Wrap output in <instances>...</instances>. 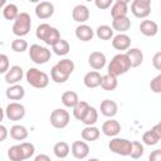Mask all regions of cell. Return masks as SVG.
<instances>
[{"mask_svg":"<svg viewBox=\"0 0 161 161\" xmlns=\"http://www.w3.org/2000/svg\"><path fill=\"white\" fill-rule=\"evenodd\" d=\"M102 132L104 136L108 137H116L121 132V125L117 119L114 118H108L106 122L102 125Z\"/></svg>","mask_w":161,"mask_h":161,"instance_id":"obj_16","label":"cell"},{"mask_svg":"<svg viewBox=\"0 0 161 161\" xmlns=\"http://www.w3.org/2000/svg\"><path fill=\"white\" fill-rule=\"evenodd\" d=\"M87 161H99L98 158H89V160H87Z\"/></svg>","mask_w":161,"mask_h":161,"instance_id":"obj_50","label":"cell"},{"mask_svg":"<svg viewBox=\"0 0 161 161\" xmlns=\"http://www.w3.org/2000/svg\"><path fill=\"white\" fill-rule=\"evenodd\" d=\"M5 5H6V1H5V0H0V11L3 10V8H4Z\"/></svg>","mask_w":161,"mask_h":161,"instance_id":"obj_49","label":"cell"},{"mask_svg":"<svg viewBox=\"0 0 161 161\" xmlns=\"http://www.w3.org/2000/svg\"><path fill=\"white\" fill-rule=\"evenodd\" d=\"M148 161H161V150L160 148L153 150L148 156Z\"/></svg>","mask_w":161,"mask_h":161,"instance_id":"obj_45","label":"cell"},{"mask_svg":"<svg viewBox=\"0 0 161 161\" xmlns=\"http://www.w3.org/2000/svg\"><path fill=\"white\" fill-rule=\"evenodd\" d=\"M70 152L75 158L83 160L89 153V146L84 141H74L70 146Z\"/></svg>","mask_w":161,"mask_h":161,"instance_id":"obj_14","label":"cell"},{"mask_svg":"<svg viewBox=\"0 0 161 161\" xmlns=\"http://www.w3.org/2000/svg\"><path fill=\"white\" fill-rule=\"evenodd\" d=\"M25 78H26V82L31 87L38 88V89L45 88L49 84V75L45 72L39 70L38 68H29L26 70Z\"/></svg>","mask_w":161,"mask_h":161,"instance_id":"obj_4","label":"cell"},{"mask_svg":"<svg viewBox=\"0 0 161 161\" xmlns=\"http://www.w3.org/2000/svg\"><path fill=\"white\" fill-rule=\"evenodd\" d=\"M101 78H102V75L97 70H91V72L86 73V75L83 78V83L87 88H97L101 84Z\"/></svg>","mask_w":161,"mask_h":161,"instance_id":"obj_25","label":"cell"},{"mask_svg":"<svg viewBox=\"0 0 161 161\" xmlns=\"http://www.w3.org/2000/svg\"><path fill=\"white\" fill-rule=\"evenodd\" d=\"M50 57L52 52L45 47H42L39 44H31L29 48V58L35 64H45L50 60Z\"/></svg>","mask_w":161,"mask_h":161,"instance_id":"obj_7","label":"cell"},{"mask_svg":"<svg viewBox=\"0 0 161 161\" xmlns=\"http://www.w3.org/2000/svg\"><path fill=\"white\" fill-rule=\"evenodd\" d=\"M97 119H98V111L94 107L89 106L88 111L86 112V114H84V117L82 118L80 122H83L86 126H94V123L97 122Z\"/></svg>","mask_w":161,"mask_h":161,"instance_id":"obj_33","label":"cell"},{"mask_svg":"<svg viewBox=\"0 0 161 161\" xmlns=\"http://www.w3.org/2000/svg\"><path fill=\"white\" fill-rule=\"evenodd\" d=\"M99 109H101V113L104 116V117H108V118H112L117 114V111H118V106L114 101L112 99H104L101 102V106H99Z\"/></svg>","mask_w":161,"mask_h":161,"instance_id":"obj_20","label":"cell"},{"mask_svg":"<svg viewBox=\"0 0 161 161\" xmlns=\"http://www.w3.org/2000/svg\"><path fill=\"white\" fill-rule=\"evenodd\" d=\"M8 136H9V131H8V128H6L5 126L0 125V142L5 141V140L8 138Z\"/></svg>","mask_w":161,"mask_h":161,"instance_id":"obj_46","label":"cell"},{"mask_svg":"<svg viewBox=\"0 0 161 161\" xmlns=\"http://www.w3.org/2000/svg\"><path fill=\"white\" fill-rule=\"evenodd\" d=\"M88 108H89L88 102H86V101H79V102L73 107V116H74V118L78 119V121H82V118L84 117V114H86V112L88 111Z\"/></svg>","mask_w":161,"mask_h":161,"instance_id":"obj_32","label":"cell"},{"mask_svg":"<svg viewBox=\"0 0 161 161\" xmlns=\"http://www.w3.org/2000/svg\"><path fill=\"white\" fill-rule=\"evenodd\" d=\"M131 13L138 19H145L151 14V0H133L131 3Z\"/></svg>","mask_w":161,"mask_h":161,"instance_id":"obj_9","label":"cell"},{"mask_svg":"<svg viewBox=\"0 0 161 161\" xmlns=\"http://www.w3.org/2000/svg\"><path fill=\"white\" fill-rule=\"evenodd\" d=\"M152 65L156 70H161V52H156L152 58Z\"/></svg>","mask_w":161,"mask_h":161,"instance_id":"obj_44","label":"cell"},{"mask_svg":"<svg viewBox=\"0 0 161 161\" xmlns=\"http://www.w3.org/2000/svg\"><path fill=\"white\" fill-rule=\"evenodd\" d=\"M28 135H29V132H28L26 127L23 125H14L10 128V137L16 141H24L28 137Z\"/></svg>","mask_w":161,"mask_h":161,"instance_id":"obj_27","label":"cell"},{"mask_svg":"<svg viewBox=\"0 0 161 161\" xmlns=\"http://www.w3.org/2000/svg\"><path fill=\"white\" fill-rule=\"evenodd\" d=\"M5 96L10 101H20L24 98L25 96V89L23 86H20L19 83L18 84H13L10 86L6 91H5Z\"/></svg>","mask_w":161,"mask_h":161,"instance_id":"obj_22","label":"cell"},{"mask_svg":"<svg viewBox=\"0 0 161 161\" xmlns=\"http://www.w3.org/2000/svg\"><path fill=\"white\" fill-rule=\"evenodd\" d=\"M130 69H131V64H130L127 55L125 53H119V54H116L111 59V62L107 67V70H108L107 74H111L117 78L118 75L127 73Z\"/></svg>","mask_w":161,"mask_h":161,"instance_id":"obj_2","label":"cell"},{"mask_svg":"<svg viewBox=\"0 0 161 161\" xmlns=\"http://www.w3.org/2000/svg\"><path fill=\"white\" fill-rule=\"evenodd\" d=\"M31 28V18L28 13L21 11L19 13V15L16 16V19L14 20L13 24V33L18 36V38H23L26 34H29Z\"/></svg>","mask_w":161,"mask_h":161,"instance_id":"obj_5","label":"cell"},{"mask_svg":"<svg viewBox=\"0 0 161 161\" xmlns=\"http://www.w3.org/2000/svg\"><path fill=\"white\" fill-rule=\"evenodd\" d=\"M145 152V148H143V145L140 142V141H132V147H131V153L130 156L135 160L137 158H141L142 155Z\"/></svg>","mask_w":161,"mask_h":161,"instance_id":"obj_38","label":"cell"},{"mask_svg":"<svg viewBox=\"0 0 161 161\" xmlns=\"http://www.w3.org/2000/svg\"><path fill=\"white\" fill-rule=\"evenodd\" d=\"M96 35L102 39V40H109L113 38V29L109 26V25H99L97 29H96Z\"/></svg>","mask_w":161,"mask_h":161,"instance_id":"obj_35","label":"cell"},{"mask_svg":"<svg viewBox=\"0 0 161 161\" xmlns=\"http://www.w3.org/2000/svg\"><path fill=\"white\" fill-rule=\"evenodd\" d=\"M59 161H64V160H59Z\"/></svg>","mask_w":161,"mask_h":161,"instance_id":"obj_51","label":"cell"},{"mask_svg":"<svg viewBox=\"0 0 161 161\" xmlns=\"http://www.w3.org/2000/svg\"><path fill=\"white\" fill-rule=\"evenodd\" d=\"M9 58L5 54H0V74L6 73L9 70Z\"/></svg>","mask_w":161,"mask_h":161,"instance_id":"obj_42","label":"cell"},{"mask_svg":"<svg viewBox=\"0 0 161 161\" xmlns=\"http://www.w3.org/2000/svg\"><path fill=\"white\" fill-rule=\"evenodd\" d=\"M54 14V5L50 1H40L35 6V15L39 19H49Z\"/></svg>","mask_w":161,"mask_h":161,"instance_id":"obj_12","label":"cell"},{"mask_svg":"<svg viewBox=\"0 0 161 161\" xmlns=\"http://www.w3.org/2000/svg\"><path fill=\"white\" fill-rule=\"evenodd\" d=\"M150 88L153 93H161V74H157L150 82Z\"/></svg>","mask_w":161,"mask_h":161,"instance_id":"obj_41","label":"cell"},{"mask_svg":"<svg viewBox=\"0 0 161 161\" xmlns=\"http://www.w3.org/2000/svg\"><path fill=\"white\" fill-rule=\"evenodd\" d=\"M111 28H112L113 30H117L118 34H125V31H127V30L131 28V20H130L128 16L113 19Z\"/></svg>","mask_w":161,"mask_h":161,"instance_id":"obj_26","label":"cell"},{"mask_svg":"<svg viewBox=\"0 0 161 161\" xmlns=\"http://www.w3.org/2000/svg\"><path fill=\"white\" fill-rule=\"evenodd\" d=\"M106 55L102 52H92L88 57V64L94 69V70H99L106 65Z\"/></svg>","mask_w":161,"mask_h":161,"instance_id":"obj_19","label":"cell"},{"mask_svg":"<svg viewBox=\"0 0 161 161\" xmlns=\"http://www.w3.org/2000/svg\"><path fill=\"white\" fill-rule=\"evenodd\" d=\"M11 49L15 53H23V52L28 50V42L23 38H16L11 42Z\"/></svg>","mask_w":161,"mask_h":161,"instance_id":"obj_39","label":"cell"},{"mask_svg":"<svg viewBox=\"0 0 161 161\" xmlns=\"http://www.w3.org/2000/svg\"><path fill=\"white\" fill-rule=\"evenodd\" d=\"M130 60V64H131V68H137L142 64L143 62V53L141 49L138 48H130L126 50L125 53Z\"/></svg>","mask_w":161,"mask_h":161,"instance_id":"obj_18","label":"cell"},{"mask_svg":"<svg viewBox=\"0 0 161 161\" xmlns=\"http://www.w3.org/2000/svg\"><path fill=\"white\" fill-rule=\"evenodd\" d=\"M34 161H52V160H50V157H49L48 155H45V153H39V155L35 156Z\"/></svg>","mask_w":161,"mask_h":161,"instance_id":"obj_47","label":"cell"},{"mask_svg":"<svg viewBox=\"0 0 161 161\" xmlns=\"http://www.w3.org/2000/svg\"><path fill=\"white\" fill-rule=\"evenodd\" d=\"M78 102H79V98L74 91H67L62 94V103L68 108H73Z\"/></svg>","mask_w":161,"mask_h":161,"instance_id":"obj_30","label":"cell"},{"mask_svg":"<svg viewBox=\"0 0 161 161\" xmlns=\"http://www.w3.org/2000/svg\"><path fill=\"white\" fill-rule=\"evenodd\" d=\"M128 13V1L127 0H116L111 6V15L113 19L125 18Z\"/></svg>","mask_w":161,"mask_h":161,"instance_id":"obj_15","label":"cell"},{"mask_svg":"<svg viewBox=\"0 0 161 161\" xmlns=\"http://www.w3.org/2000/svg\"><path fill=\"white\" fill-rule=\"evenodd\" d=\"M113 1L112 0H96L94 1V5L101 9V10H104V9H108L109 6H112Z\"/></svg>","mask_w":161,"mask_h":161,"instance_id":"obj_43","label":"cell"},{"mask_svg":"<svg viewBox=\"0 0 161 161\" xmlns=\"http://www.w3.org/2000/svg\"><path fill=\"white\" fill-rule=\"evenodd\" d=\"M80 135H82V138L84 141H96V140L99 138L101 131L96 126H86L82 130V133Z\"/></svg>","mask_w":161,"mask_h":161,"instance_id":"obj_28","label":"cell"},{"mask_svg":"<svg viewBox=\"0 0 161 161\" xmlns=\"http://www.w3.org/2000/svg\"><path fill=\"white\" fill-rule=\"evenodd\" d=\"M75 36L80 42H89L94 36V31H93V29L89 25H87V24H79L75 28Z\"/></svg>","mask_w":161,"mask_h":161,"instance_id":"obj_24","label":"cell"},{"mask_svg":"<svg viewBox=\"0 0 161 161\" xmlns=\"http://www.w3.org/2000/svg\"><path fill=\"white\" fill-rule=\"evenodd\" d=\"M35 35L39 40H43L47 45H50V47H53L58 40L62 39L59 30L47 23L38 25V28L35 30Z\"/></svg>","mask_w":161,"mask_h":161,"instance_id":"obj_3","label":"cell"},{"mask_svg":"<svg viewBox=\"0 0 161 161\" xmlns=\"http://www.w3.org/2000/svg\"><path fill=\"white\" fill-rule=\"evenodd\" d=\"M4 112L10 121H20L25 116V107L19 102H11L6 106Z\"/></svg>","mask_w":161,"mask_h":161,"instance_id":"obj_10","label":"cell"},{"mask_svg":"<svg viewBox=\"0 0 161 161\" xmlns=\"http://www.w3.org/2000/svg\"><path fill=\"white\" fill-rule=\"evenodd\" d=\"M4 116H5V112H4V109L0 107V125H1V121L4 119Z\"/></svg>","mask_w":161,"mask_h":161,"instance_id":"obj_48","label":"cell"},{"mask_svg":"<svg viewBox=\"0 0 161 161\" xmlns=\"http://www.w3.org/2000/svg\"><path fill=\"white\" fill-rule=\"evenodd\" d=\"M20 148H21V151H23L24 160L30 158V157L35 153V146H34L31 142H21V143H20Z\"/></svg>","mask_w":161,"mask_h":161,"instance_id":"obj_40","label":"cell"},{"mask_svg":"<svg viewBox=\"0 0 161 161\" xmlns=\"http://www.w3.org/2000/svg\"><path fill=\"white\" fill-rule=\"evenodd\" d=\"M53 151H54V155L59 158V160H64L68 155H69V151H70V147L67 142L64 141H59L54 145L53 147Z\"/></svg>","mask_w":161,"mask_h":161,"instance_id":"obj_29","label":"cell"},{"mask_svg":"<svg viewBox=\"0 0 161 161\" xmlns=\"http://www.w3.org/2000/svg\"><path fill=\"white\" fill-rule=\"evenodd\" d=\"M70 116L69 112L65 111L64 108H55L52 113H50V125L54 128H65L69 123Z\"/></svg>","mask_w":161,"mask_h":161,"instance_id":"obj_8","label":"cell"},{"mask_svg":"<svg viewBox=\"0 0 161 161\" xmlns=\"http://www.w3.org/2000/svg\"><path fill=\"white\" fill-rule=\"evenodd\" d=\"M112 47L117 50H127L131 47V38L127 34H117L112 38Z\"/></svg>","mask_w":161,"mask_h":161,"instance_id":"obj_21","label":"cell"},{"mask_svg":"<svg viewBox=\"0 0 161 161\" xmlns=\"http://www.w3.org/2000/svg\"><path fill=\"white\" fill-rule=\"evenodd\" d=\"M140 31L145 35V36H155L158 33V25L153 21V20H148L145 19L141 21L140 24Z\"/></svg>","mask_w":161,"mask_h":161,"instance_id":"obj_23","label":"cell"},{"mask_svg":"<svg viewBox=\"0 0 161 161\" xmlns=\"http://www.w3.org/2000/svg\"><path fill=\"white\" fill-rule=\"evenodd\" d=\"M117 84H118V82H117V78L116 77H113L111 74H104L101 78V84L99 86L104 91H113V89L117 88Z\"/></svg>","mask_w":161,"mask_h":161,"instance_id":"obj_31","label":"cell"},{"mask_svg":"<svg viewBox=\"0 0 161 161\" xmlns=\"http://www.w3.org/2000/svg\"><path fill=\"white\" fill-rule=\"evenodd\" d=\"M72 18L77 23L84 24L89 19V9L83 4H78L72 10Z\"/></svg>","mask_w":161,"mask_h":161,"instance_id":"obj_17","label":"cell"},{"mask_svg":"<svg viewBox=\"0 0 161 161\" xmlns=\"http://www.w3.org/2000/svg\"><path fill=\"white\" fill-rule=\"evenodd\" d=\"M75 65L72 59H62L55 65H53L50 70V77L55 83H65L69 78V75L73 73Z\"/></svg>","mask_w":161,"mask_h":161,"instance_id":"obj_1","label":"cell"},{"mask_svg":"<svg viewBox=\"0 0 161 161\" xmlns=\"http://www.w3.org/2000/svg\"><path fill=\"white\" fill-rule=\"evenodd\" d=\"M24 77V70L20 65H13L9 68V70L5 73V82L10 86L18 84Z\"/></svg>","mask_w":161,"mask_h":161,"instance_id":"obj_13","label":"cell"},{"mask_svg":"<svg viewBox=\"0 0 161 161\" xmlns=\"http://www.w3.org/2000/svg\"><path fill=\"white\" fill-rule=\"evenodd\" d=\"M161 140V123L155 125L151 130L142 135V142L147 146H155Z\"/></svg>","mask_w":161,"mask_h":161,"instance_id":"obj_11","label":"cell"},{"mask_svg":"<svg viewBox=\"0 0 161 161\" xmlns=\"http://www.w3.org/2000/svg\"><path fill=\"white\" fill-rule=\"evenodd\" d=\"M3 15L6 20H15L16 16L19 15V9L15 4H8L3 8Z\"/></svg>","mask_w":161,"mask_h":161,"instance_id":"obj_36","label":"cell"},{"mask_svg":"<svg viewBox=\"0 0 161 161\" xmlns=\"http://www.w3.org/2000/svg\"><path fill=\"white\" fill-rule=\"evenodd\" d=\"M52 50H53L54 54H57V55H65V54L69 53L70 45H69V43H68L67 40L60 39V40H58V42L52 47Z\"/></svg>","mask_w":161,"mask_h":161,"instance_id":"obj_34","label":"cell"},{"mask_svg":"<svg viewBox=\"0 0 161 161\" xmlns=\"http://www.w3.org/2000/svg\"><path fill=\"white\" fill-rule=\"evenodd\" d=\"M131 147H132V141L121 137H113L108 143L109 151L119 156H130Z\"/></svg>","mask_w":161,"mask_h":161,"instance_id":"obj_6","label":"cell"},{"mask_svg":"<svg viewBox=\"0 0 161 161\" xmlns=\"http://www.w3.org/2000/svg\"><path fill=\"white\" fill-rule=\"evenodd\" d=\"M8 157L10 158V161H24V155L20 148V145H14V146L9 147Z\"/></svg>","mask_w":161,"mask_h":161,"instance_id":"obj_37","label":"cell"}]
</instances>
